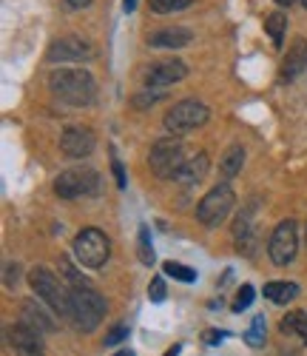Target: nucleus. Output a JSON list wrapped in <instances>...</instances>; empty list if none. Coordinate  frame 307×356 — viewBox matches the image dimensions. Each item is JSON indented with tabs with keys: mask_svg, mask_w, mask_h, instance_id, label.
<instances>
[{
	"mask_svg": "<svg viewBox=\"0 0 307 356\" xmlns=\"http://www.w3.org/2000/svg\"><path fill=\"white\" fill-rule=\"evenodd\" d=\"M60 265H63L66 277L72 280V285H69V296H72L69 322L74 325L80 334H91L100 325V319L106 316V300H103V293L94 285H91L88 280H83L66 259L60 262Z\"/></svg>",
	"mask_w": 307,
	"mask_h": 356,
	"instance_id": "f257e3e1",
	"label": "nucleus"
},
{
	"mask_svg": "<svg viewBox=\"0 0 307 356\" xmlns=\"http://www.w3.org/2000/svg\"><path fill=\"white\" fill-rule=\"evenodd\" d=\"M49 92L57 103L72 108H85L94 103L97 86L85 69H54L49 74Z\"/></svg>",
	"mask_w": 307,
	"mask_h": 356,
	"instance_id": "f03ea898",
	"label": "nucleus"
},
{
	"mask_svg": "<svg viewBox=\"0 0 307 356\" xmlns=\"http://www.w3.org/2000/svg\"><path fill=\"white\" fill-rule=\"evenodd\" d=\"M185 145H182L179 137H163L151 145L148 152V165L151 174L157 180H179L182 168H185Z\"/></svg>",
	"mask_w": 307,
	"mask_h": 356,
	"instance_id": "7ed1b4c3",
	"label": "nucleus"
},
{
	"mask_svg": "<svg viewBox=\"0 0 307 356\" xmlns=\"http://www.w3.org/2000/svg\"><path fill=\"white\" fill-rule=\"evenodd\" d=\"M208 117H210V111H208V106H205L202 100L185 97V100L174 103V106L165 111L163 126H165V131H168L171 137H182V134H191V131L202 129V126L208 123Z\"/></svg>",
	"mask_w": 307,
	"mask_h": 356,
	"instance_id": "20e7f679",
	"label": "nucleus"
},
{
	"mask_svg": "<svg viewBox=\"0 0 307 356\" xmlns=\"http://www.w3.org/2000/svg\"><path fill=\"white\" fill-rule=\"evenodd\" d=\"M28 285L38 293V300H43L54 314H60L63 319H69L72 314V296H69V288L60 282L51 271L46 268H32L28 271Z\"/></svg>",
	"mask_w": 307,
	"mask_h": 356,
	"instance_id": "39448f33",
	"label": "nucleus"
},
{
	"mask_svg": "<svg viewBox=\"0 0 307 356\" xmlns=\"http://www.w3.org/2000/svg\"><path fill=\"white\" fill-rule=\"evenodd\" d=\"M74 257L83 268H91L97 271L108 262L111 257V240L106 236V231L100 228H83L77 236H74Z\"/></svg>",
	"mask_w": 307,
	"mask_h": 356,
	"instance_id": "423d86ee",
	"label": "nucleus"
},
{
	"mask_svg": "<svg viewBox=\"0 0 307 356\" xmlns=\"http://www.w3.org/2000/svg\"><path fill=\"white\" fill-rule=\"evenodd\" d=\"M233 202H236V194H233V188H231L228 183L213 186V188L199 200V205H197V220H199V225H205V228L222 225V222L231 217V211H233Z\"/></svg>",
	"mask_w": 307,
	"mask_h": 356,
	"instance_id": "0eeeda50",
	"label": "nucleus"
},
{
	"mask_svg": "<svg viewBox=\"0 0 307 356\" xmlns=\"http://www.w3.org/2000/svg\"><path fill=\"white\" fill-rule=\"evenodd\" d=\"M97 191H100V174L94 168H66L54 180V194L60 200L94 197Z\"/></svg>",
	"mask_w": 307,
	"mask_h": 356,
	"instance_id": "6e6552de",
	"label": "nucleus"
},
{
	"mask_svg": "<svg viewBox=\"0 0 307 356\" xmlns=\"http://www.w3.org/2000/svg\"><path fill=\"white\" fill-rule=\"evenodd\" d=\"M296 251H299V228H296V220H282L279 225L273 228V234H270L267 257L273 259V265L285 268V265L293 262Z\"/></svg>",
	"mask_w": 307,
	"mask_h": 356,
	"instance_id": "1a4fd4ad",
	"label": "nucleus"
},
{
	"mask_svg": "<svg viewBox=\"0 0 307 356\" xmlns=\"http://www.w3.org/2000/svg\"><path fill=\"white\" fill-rule=\"evenodd\" d=\"M94 145H97V137L88 126H69L60 137V152L72 160H83L88 154H94Z\"/></svg>",
	"mask_w": 307,
	"mask_h": 356,
	"instance_id": "9d476101",
	"label": "nucleus"
},
{
	"mask_svg": "<svg viewBox=\"0 0 307 356\" xmlns=\"http://www.w3.org/2000/svg\"><path fill=\"white\" fill-rule=\"evenodd\" d=\"M91 57V46L77 38V35H63V38H54L49 51H46V60L49 63H69V60H88Z\"/></svg>",
	"mask_w": 307,
	"mask_h": 356,
	"instance_id": "9b49d317",
	"label": "nucleus"
},
{
	"mask_svg": "<svg viewBox=\"0 0 307 356\" xmlns=\"http://www.w3.org/2000/svg\"><path fill=\"white\" fill-rule=\"evenodd\" d=\"M188 74V66L182 60H160L154 63L148 72H145V88L151 92V88H157V92H165L168 86L179 83L182 77Z\"/></svg>",
	"mask_w": 307,
	"mask_h": 356,
	"instance_id": "f8f14e48",
	"label": "nucleus"
},
{
	"mask_svg": "<svg viewBox=\"0 0 307 356\" xmlns=\"http://www.w3.org/2000/svg\"><path fill=\"white\" fill-rule=\"evenodd\" d=\"M6 339L15 356H43V334H38L35 328H28L23 322L6 328Z\"/></svg>",
	"mask_w": 307,
	"mask_h": 356,
	"instance_id": "ddd939ff",
	"label": "nucleus"
},
{
	"mask_svg": "<svg viewBox=\"0 0 307 356\" xmlns=\"http://www.w3.org/2000/svg\"><path fill=\"white\" fill-rule=\"evenodd\" d=\"M191 40H194V32L185 26H168V29H157L154 35H148L151 49H182Z\"/></svg>",
	"mask_w": 307,
	"mask_h": 356,
	"instance_id": "4468645a",
	"label": "nucleus"
},
{
	"mask_svg": "<svg viewBox=\"0 0 307 356\" xmlns=\"http://www.w3.org/2000/svg\"><path fill=\"white\" fill-rule=\"evenodd\" d=\"M307 69V40L304 38H299L290 49H288V57H285V63H282V83H290V80H296L301 72Z\"/></svg>",
	"mask_w": 307,
	"mask_h": 356,
	"instance_id": "2eb2a0df",
	"label": "nucleus"
},
{
	"mask_svg": "<svg viewBox=\"0 0 307 356\" xmlns=\"http://www.w3.org/2000/svg\"><path fill=\"white\" fill-rule=\"evenodd\" d=\"M20 322L28 325V328H35L38 334H51V331H54V322H51L49 311H46L40 302H35V300H26V302H23Z\"/></svg>",
	"mask_w": 307,
	"mask_h": 356,
	"instance_id": "dca6fc26",
	"label": "nucleus"
},
{
	"mask_svg": "<svg viewBox=\"0 0 307 356\" xmlns=\"http://www.w3.org/2000/svg\"><path fill=\"white\" fill-rule=\"evenodd\" d=\"M242 165H244V148L239 143H233L219 160V177L228 183V180H233L236 174H242Z\"/></svg>",
	"mask_w": 307,
	"mask_h": 356,
	"instance_id": "f3484780",
	"label": "nucleus"
},
{
	"mask_svg": "<svg viewBox=\"0 0 307 356\" xmlns=\"http://www.w3.org/2000/svg\"><path fill=\"white\" fill-rule=\"evenodd\" d=\"M265 296L276 305H288L299 296V285L296 282H288V280H276V282H267L265 285Z\"/></svg>",
	"mask_w": 307,
	"mask_h": 356,
	"instance_id": "a211bd4d",
	"label": "nucleus"
},
{
	"mask_svg": "<svg viewBox=\"0 0 307 356\" xmlns=\"http://www.w3.org/2000/svg\"><path fill=\"white\" fill-rule=\"evenodd\" d=\"M265 32L270 35L273 46L279 49V46H282V40H285V32H288V15H282V12L267 15V17H265Z\"/></svg>",
	"mask_w": 307,
	"mask_h": 356,
	"instance_id": "6ab92c4d",
	"label": "nucleus"
},
{
	"mask_svg": "<svg viewBox=\"0 0 307 356\" xmlns=\"http://www.w3.org/2000/svg\"><path fill=\"white\" fill-rule=\"evenodd\" d=\"M205 174H208V154H197L191 163H185V168H182V174H179V180L194 186V183L202 180Z\"/></svg>",
	"mask_w": 307,
	"mask_h": 356,
	"instance_id": "aec40b11",
	"label": "nucleus"
},
{
	"mask_svg": "<svg viewBox=\"0 0 307 356\" xmlns=\"http://www.w3.org/2000/svg\"><path fill=\"white\" fill-rule=\"evenodd\" d=\"M279 328L285 334H296V337L307 339V311H290L288 316H282Z\"/></svg>",
	"mask_w": 307,
	"mask_h": 356,
	"instance_id": "412c9836",
	"label": "nucleus"
},
{
	"mask_svg": "<svg viewBox=\"0 0 307 356\" xmlns=\"http://www.w3.org/2000/svg\"><path fill=\"white\" fill-rule=\"evenodd\" d=\"M148 6H151V12H157V15H174V12H182V9L194 6V0H148Z\"/></svg>",
	"mask_w": 307,
	"mask_h": 356,
	"instance_id": "4be33fe9",
	"label": "nucleus"
},
{
	"mask_svg": "<svg viewBox=\"0 0 307 356\" xmlns=\"http://www.w3.org/2000/svg\"><path fill=\"white\" fill-rule=\"evenodd\" d=\"M163 271L171 277V280H179V282H197V271L188 268V265H182V262H165L163 265Z\"/></svg>",
	"mask_w": 307,
	"mask_h": 356,
	"instance_id": "5701e85b",
	"label": "nucleus"
},
{
	"mask_svg": "<svg viewBox=\"0 0 307 356\" xmlns=\"http://www.w3.org/2000/svg\"><path fill=\"white\" fill-rule=\"evenodd\" d=\"M137 254H140L142 265H154V248H151V231H148V225H140V245H137Z\"/></svg>",
	"mask_w": 307,
	"mask_h": 356,
	"instance_id": "b1692460",
	"label": "nucleus"
},
{
	"mask_svg": "<svg viewBox=\"0 0 307 356\" xmlns=\"http://www.w3.org/2000/svg\"><path fill=\"white\" fill-rule=\"evenodd\" d=\"M244 342H248L251 348H262L265 345V316H256L254 319L248 334H244Z\"/></svg>",
	"mask_w": 307,
	"mask_h": 356,
	"instance_id": "393cba45",
	"label": "nucleus"
},
{
	"mask_svg": "<svg viewBox=\"0 0 307 356\" xmlns=\"http://www.w3.org/2000/svg\"><path fill=\"white\" fill-rule=\"evenodd\" d=\"M251 302H254V285H242L233 300V311H248Z\"/></svg>",
	"mask_w": 307,
	"mask_h": 356,
	"instance_id": "a878e982",
	"label": "nucleus"
},
{
	"mask_svg": "<svg viewBox=\"0 0 307 356\" xmlns=\"http://www.w3.org/2000/svg\"><path fill=\"white\" fill-rule=\"evenodd\" d=\"M148 300H151V302H163V300H165V280H163V277L151 280V285H148Z\"/></svg>",
	"mask_w": 307,
	"mask_h": 356,
	"instance_id": "bb28decb",
	"label": "nucleus"
},
{
	"mask_svg": "<svg viewBox=\"0 0 307 356\" xmlns=\"http://www.w3.org/2000/svg\"><path fill=\"white\" fill-rule=\"evenodd\" d=\"M126 337H128V325H114L111 334L106 337V345H117V342H122Z\"/></svg>",
	"mask_w": 307,
	"mask_h": 356,
	"instance_id": "cd10ccee",
	"label": "nucleus"
},
{
	"mask_svg": "<svg viewBox=\"0 0 307 356\" xmlns=\"http://www.w3.org/2000/svg\"><path fill=\"white\" fill-rule=\"evenodd\" d=\"M111 168H114V177H117V188H126V171H122V163L114 152H111Z\"/></svg>",
	"mask_w": 307,
	"mask_h": 356,
	"instance_id": "c85d7f7f",
	"label": "nucleus"
},
{
	"mask_svg": "<svg viewBox=\"0 0 307 356\" xmlns=\"http://www.w3.org/2000/svg\"><path fill=\"white\" fill-rule=\"evenodd\" d=\"M12 280H17V265H15V262L6 265V285H9V288H12Z\"/></svg>",
	"mask_w": 307,
	"mask_h": 356,
	"instance_id": "c756f323",
	"label": "nucleus"
},
{
	"mask_svg": "<svg viewBox=\"0 0 307 356\" xmlns=\"http://www.w3.org/2000/svg\"><path fill=\"white\" fill-rule=\"evenodd\" d=\"M222 337H225L222 331H208V337H205V342H210V345H213V342H219Z\"/></svg>",
	"mask_w": 307,
	"mask_h": 356,
	"instance_id": "7c9ffc66",
	"label": "nucleus"
},
{
	"mask_svg": "<svg viewBox=\"0 0 307 356\" xmlns=\"http://www.w3.org/2000/svg\"><path fill=\"white\" fill-rule=\"evenodd\" d=\"M66 3L72 6V9H83V6H88L91 0H66Z\"/></svg>",
	"mask_w": 307,
	"mask_h": 356,
	"instance_id": "2f4dec72",
	"label": "nucleus"
},
{
	"mask_svg": "<svg viewBox=\"0 0 307 356\" xmlns=\"http://www.w3.org/2000/svg\"><path fill=\"white\" fill-rule=\"evenodd\" d=\"M179 350H182V345H174V348L165 350V356H179Z\"/></svg>",
	"mask_w": 307,
	"mask_h": 356,
	"instance_id": "473e14b6",
	"label": "nucleus"
},
{
	"mask_svg": "<svg viewBox=\"0 0 307 356\" xmlns=\"http://www.w3.org/2000/svg\"><path fill=\"white\" fill-rule=\"evenodd\" d=\"M122 6H126V12H134V6H137V0H126V3H122Z\"/></svg>",
	"mask_w": 307,
	"mask_h": 356,
	"instance_id": "72a5a7b5",
	"label": "nucleus"
},
{
	"mask_svg": "<svg viewBox=\"0 0 307 356\" xmlns=\"http://www.w3.org/2000/svg\"><path fill=\"white\" fill-rule=\"evenodd\" d=\"M276 3H279V6H293L296 0H276Z\"/></svg>",
	"mask_w": 307,
	"mask_h": 356,
	"instance_id": "f704fd0d",
	"label": "nucleus"
},
{
	"mask_svg": "<svg viewBox=\"0 0 307 356\" xmlns=\"http://www.w3.org/2000/svg\"><path fill=\"white\" fill-rule=\"evenodd\" d=\"M114 356H134L131 350H119V353H114Z\"/></svg>",
	"mask_w": 307,
	"mask_h": 356,
	"instance_id": "c9c22d12",
	"label": "nucleus"
},
{
	"mask_svg": "<svg viewBox=\"0 0 307 356\" xmlns=\"http://www.w3.org/2000/svg\"><path fill=\"white\" fill-rule=\"evenodd\" d=\"M301 3H304V9H307V0H301Z\"/></svg>",
	"mask_w": 307,
	"mask_h": 356,
	"instance_id": "e433bc0d",
	"label": "nucleus"
}]
</instances>
